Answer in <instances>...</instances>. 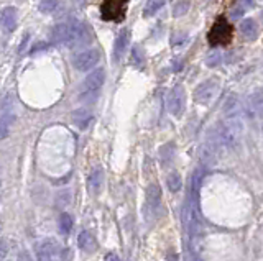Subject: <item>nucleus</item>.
Masks as SVG:
<instances>
[{"label":"nucleus","instance_id":"19","mask_svg":"<svg viewBox=\"0 0 263 261\" xmlns=\"http://www.w3.org/2000/svg\"><path fill=\"white\" fill-rule=\"evenodd\" d=\"M166 184H168V189L170 192H179L181 187H183V179H181V174L176 173V171H173V173L168 174L166 177Z\"/></svg>","mask_w":263,"mask_h":261},{"label":"nucleus","instance_id":"5","mask_svg":"<svg viewBox=\"0 0 263 261\" xmlns=\"http://www.w3.org/2000/svg\"><path fill=\"white\" fill-rule=\"evenodd\" d=\"M15 118V110H13V99L8 94L4 97V101L0 102V140L8 136L10 132V125Z\"/></svg>","mask_w":263,"mask_h":261},{"label":"nucleus","instance_id":"2","mask_svg":"<svg viewBox=\"0 0 263 261\" xmlns=\"http://www.w3.org/2000/svg\"><path fill=\"white\" fill-rule=\"evenodd\" d=\"M243 133V124L238 117H230L227 118L224 124H220L216 130V138L219 140L222 148H229V150H235L238 143H240V138Z\"/></svg>","mask_w":263,"mask_h":261},{"label":"nucleus","instance_id":"12","mask_svg":"<svg viewBox=\"0 0 263 261\" xmlns=\"http://www.w3.org/2000/svg\"><path fill=\"white\" fill-rule=\"evenodd\" d=\"M128 42H130V31H128V28L120 30V33H119L117 39H115V45H114V56H112L114 63L120 61V58L123 56V53H125L127 46H128Z\"/></svg>","mask_w":263,"mask_h":261},{"label":"nucleus","instance_id":"3","mask_svg":"<svg viewBox=\"0 0 263 261\" xmlns=\"http://www.w3.org/2000/svg\"><path fill=\"white\" fill-rule=\"evenodd\" d=\"M104 81H105L104 68H96V69L90 71L86 76V79L82 81L79 101L81 102H94L99 97L101 87L104 86Z\"/></svg>","mask_w":263,"mask_h":261},{"label":"nucleus","instance_id":"33","mask_svg":"<svg viewBox=\"0 0 263 261\" xmlns=\"http://www.w3.org/2000/svg\"><path fill=\"white\" fill-rule=\"evenodd\" d=\"M261 17H263V13H261Z\"/></svg>","mask_w":263,"mask_h":261},{"label":"nucleus","instance_id":"31","mask_svg":"<svg viewBox=\"0 0 263 261\" xmlns=\"http://www.w3.org/2000/svg\"><path fill=\"white\" fill-rule=\"evenodd\" d=\"M240 5L243 7V9H249V7L255 5V0H240Z\"/></svg>","mask_w":263,"mask_h":261},{"label":"nucleus","instance_id":"14","mask_svg":"<svg viewBox=\"0 0 263 261\" xmlns=\"http://www.w3.org/2000/svg\"><path fill=\"white\" fill-rule=\"evenodd\" d=\"M78 245H79V248L86 253H94L97 250L96 238L92 236V233H89L87 230H82L78 235Z\"/></svg>","mask_w":263,"mask_h":261},{"label":"nucleus","instance_id":"29","mask_svg":"<svg viewBox=\"0 0 263 261\" xmlns=\"http://www.w3.org/2000/svg\"><path fill=\"white\" fill-rule=\"evenodd\" d=\"M18 261H33V258L30 256V253H28V251H20Z\"/></svg>","mask_w":263,"mask_h":261},{"label":"nucleus","instance_id":"26","mask_svg":"<svg viewBox=\"0 0 263 261\" xmlns=\"http://www.w3.org/2000/svg\"><path fill=\"white\" fill-rule=\"evenodd\" d=\"M243 12H245V9L242 5H238V7H235V9L230 12V18H234V20H237V18H240L242 15H243Z\"/></svg>","mask_w":263,"mask_h":261},{"label":"nucleus","instance_id":"23","mask_svg":"<svg viewBox=\"0 0 263 261\" xmlns=\"http://www.w3.org/2000/svg\"><path fill=\"white\" fill-rule=\"evenodd\" d=\"M189 10V2L187 0H179V2H176L175 9H173V15L175 17H183V15H186Z\"/></svg>","mask_w":263,"mask_h":261},{"label":"nucleus","instance_id":"30","mask_svg":"<svg viewBox=\"0 0 263 261\" xmlns=\"http://www.w3.org/2000/svg\"><path fill=\"white\" fill-rule=\"evenodd\" d=\"M45 48H48V45H46V43L35 45V46H33V50L30 51V54H35V53H38V51H41V50H45Z\"/></svg>","mask_w":263,"mask_h":261},{"label":"nucleus","instance_id":"1","mask_svg":"<svg viewBox=\"0 0 263 261\" xmlns=\"http://www.w3.org/2000/svg\"><path fill=\"white\" fill-rule=\"evenodd\" d=\"M51 42L63 43L72 50H79L90 43V28L79 20L61 22L51 30Z\"/></svg>","mask_w":263,"mask_h":261},{"label":"nucleus","instance_id":"9","mask_svg":"<svg viewBox=\"0 0 263 261\" xmlns=\"http://www.w3.org/2000/svg\"><path fill=\"white\" fill-rule=\"evenodd\" d=\"M127 0H105L102 5V17L105 20H120L125 15Z\"/></svg>","mask_w":263,"mask_h":261},{"label":"nucleus","instance_id":"11","mask_svg":"<svg viewBox=\"0 0 263 261\" xmlns=\"http://www.w3.org/2000/svg\"><path fill=\"white\" fill-rule=\"evenodd\" d=\"M263 113V91L258 89L250 94L249 102H247V115L255 118Z\"/></svg>","mask_w":263,"mask_h":261},{"label":"nucleus","instance_id":"8","mask_svg":"<svg viewBox=\"0 0 263 261\" xmlns=\"http://www.w3.org/2000/svg\"><path fill=\"white\" fill-rule=\"evenodd\" d=\"M101 59L97 50H86V51H81L72 58V66L76 68L78 71H89L92 69L96 64Z\"/></svg>","mask_w":263,"mask_h":261},{"label":"nucleus","instance_id":"10","mask_svg":"<svg viewBox=\"0 0 263 261\" xmlns=\"http://www.w3.org/2000/svg\"><path fill=\"white\" fill-rule=\"evenodd\" d=\"M16 28V9L15 7H5L0 10V30L4 33H12Z\"/></svg>","mask_w":263,"mask_h":261},{"label":"nucleus","instance_id":"15","mask_svg":"<svg viewBox=\"0 0 263 261\" xmlns=\"http://www.w3.org/2000/svg\"><path fill=\"white\" fill-rule=\"evenodd\" d=\"M238 110H240V101L235 94H230L226 102H224V107H222V112L227 118L230 117H238Z\"/></svg>","mask_w":263,"mask_h":261},{"label":"nucleus","instance_id":"28","mask_svg":"<svg viewBox=\"0 0 263 261\" xmlns=\"http://www.w3.org/2000/svg\"><path fill=\"white\" fill-rule=\"evenodd\" d=\"M7 251H8V248H7L5 242H4V240H0V261H2V259L7 256Z\"/></svg>","mask_w":263,"mask_h":261},{"label":"nucleus","instance_id":"20","mask_svg":"<svg viewBox=\"0 0 263 261\" xmlns=\"http://www.w3.org/2000/svg\"><path fill=\"white\" fill-rule=\"evenodd\" d=\"M72 217L68 214V212H63L60 215V220H58V227H60V232L63 235H68L72 230Z\"/></svg>","mask_w":263,"mask_h":261},{"label":"nucleus","instance_id":"25","mask_svg":"<svg viewBox=\"0 0 263 261\" xmlns=\"http://www.w3.org/2000/svg\"><path fill=\"white\" fill-rule=\"evenodd\" d=\"M132 61L137 66H142L143 63V51L140 50V46H134V50H132Z\"/></svg>","mask_w":263,"mask_h":261},{"label":"nucleus","instance_id":"18","mask_svg":"<svg viewBox=\"0 0 263 261\" xmlns=\"http://www.w3.org/2000/svg\"><path fill=\"white\" fill-rule=\"evenodd\" d=\"M161 200V189L158 184H150L146 189V204L150 209H156Z\"/></svg>","mask_w":263,"mask_h":261},{"label":"nucleus","instance_id":"17","mask_svg":"<svg viewBox=\"0 0 263 261\" xmlns=\"http://www.w3.org/2000/svg\"><path fill=\"white\" fill-rule=\"evenodd\" d=\"M240 33L247 39H255L258 35V25L253 18H245L240 23Z\"/></svg>","mask_w":263,"mask_h":261},{"label":"nucleus","instance_id":"7","mask_svg":"<svg viewBox=\"0 0 263 261\" xmlns=\"http://www.w3.org/2000/svg\"><path fill=\"white\" fill-rule=\"evenodd\" d=\"M219 92V81L208 79L202 84H199L194 91V101L197 104H209Z\"/></svg>","mask_w":263,"mask_h":261},{"label":"nucleus","instance_id":"22","mask_svg":"<svg viewBox=\"0 0 263 261\" xmlns=\"http://www.w3.org/2000/svg\"><path fill=\"white\" fill-rule=\"evenodd\" d=\"M60 7V0H41L38 5V10L41 13H53Z\"/></svg>","mask_w":263,"mask_h":261},{"label":"nucleus","instance_id":"32","mask_svg":"<svg viewBox=\"0 0 263 261\" xmlns=\"http://www.w3.org/2000/svg\"><path fill=\"white\" fill-rule=\"evenodd\" d=\"M261 132H263V125H261Z\"/></svg>","mask_w":263,"mask_h":261},{"label":"nucleus","instance_id":"27","mask_svg":"<svg viewBox=\"0 0 263 261\" xmlns=\"http://www.w3.org/2000/svg\"><path fill=\"white\" fill-rule=\"evenodd\" d=\"M104 261H122V258L115 251H110V253H107V255H105Z\"/></svg>","mask_w":263,"mask_h":261},{"label":"nucleus","instance_id":"4","mask_svg":"<svg viewBox=\"0 0 263 261\" xmlns=\"http://www.w3.org/2000/svg\"><path fill=\"white\" fill-rule=\"evenodd\" d=\"M36 261H61V248L56 240L45 238L35 245Z\"/></svg>","mask_w":263,"mask_h":261},{"label":"nucleus","instance_id":"16","mask_svg":"<svg viewBox=\"0 0 263 261\" xmlns=\"http://www.w3.org/2000/svg\"><path fill=\"white\" fill-rule=\"evenodd\" d=\"M102 177H104V173H102L101 168H94L92 173L89 174V177H87V187H89V191L92 192V194H99V191H101Z\"/></svg>","mask_w":263,"mask_h":261},{"label":"nucleus","instance_id":"24","mask_svg":"<svg viewBox=\"0 0 263 261\" xmlns=\"http://www.w3.org/2000/svg\"><path fill=\"white\" fill-rule=\"evenodd\" d=\"M220 61H222V54H220L219 51H212V53L208 54V58H205V64H208L209 68H216V66H219Z\"/></svg>","mask_w":263,"mask_h":261},{"label":"nucleus","instance_id":"6","mask_svg":"<svg viewBox=\"0 0 263 261\" xmlns=\"http://www.w3.org/2000/svg\"><path fill=\"white\" fill-rule=\"evenodd\" d=\"M166 105L171 115H175V117L183 115V112L186 109V92L183 86H176L171 89L166 99Z\"/></svg>","mask_w":263,"mask_h":261},{"label":"nucleus","instance_id":"21","mask_svg":"<svg viewBox=\"0 0 263 261\" xmlns=\"http://www.w3.org/2000/svg\"><path fill=\"white\" fill-rule=\"evenodd\" d=\"M163 5H164V0H148L146 5H145L143 15L145 17H153V15L158 12Z\"/></svg>","mask_w":263,"mask_h":261},{"label":"nucleus","instance_id":"13","mask_svg":"<svg viewBox=\"0 0 263 261\" xmlns=\"http://www.w3.org/2000/svg\"><path fill=\"white\" fill-rule=\"evenodd\" d=\"M92 112L87 110V109H78V110H74L71 113V120H72V124L76 125L79 130H86L89 125H90V122H92Z\"/></svg>","mask_w":263,"mask_h":261}]
</instances>
